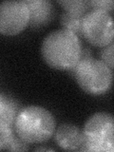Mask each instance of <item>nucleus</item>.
<instances>
[{
  "instance_id": "nucleus-2",
  "label": "nucleus",
  "mask_w": 114,
  "mask_h": 152,
  "mask_svg": "<svg viewBox=\"0 0 114 152\" xmlns=\"http://www.w3.org/2000/svg\"><path fill=\"white\" fill-rule=\"evenodd\" d=\"M55 126L53 115L39 106L24 107L18 112L14 122L17 136L27 144H40L50 139Z\"/></svg>"
},
{
  "instance_id": "nucleus-4",
  "label": "nucleus",
  "mask_w": 114,
  "mask_h": 152,
  "mask_svg": "<svg viewBox=\"0 0 114 152\" xmlns=\"http://www.w3.org/2000/svg\"><path fill=\"white\" fill-rule=\"evenodd\" d=\"M113 123L112 115L107 112H98L89 117L83 129L82 151L112 152Z\"/></svg>"
},
{
  "instance_id": "nucleus-14",
  "label": "nucleus",
  "mask_w": 114,
  "mask_h": 152,
  "mask_svg": "<svg viewBox=\"0 0 114 152\" xmlns=\"http://www.w3.org/2000/svg\"><path fill=\"white\" fill-rule=\"evenodd\" d=\"M102 62L106 64L109 69H113V42L109 45L104 47V50L101 53Z\"/></svg>"
},
{
  "instance_id": "nucleus-5",
  "label": "nucleus",
  "mask_w": 114,
  "mask_h": 152,
  "mask_svg": "<svg viewBox=\"0 0 114 152\" xmlns=\"http://www.w3.org/2000/svg\"><path fill=\"white\" fill-rule=\"evenodd\" d=\"M82 37L90 44L104 48L113 42V21L109 13L89 11L82 21Z\"/></svg>"
},
{
  "instance_id": "nucleus-12",
  "label": "nucleus",
  "mask_w": 114,
  "mask_h": 152,
  "mask_svg": "<svg viewBox=\"0 0 114 152\" xmlns=\"http://www.w3.org/2000/svg\"><path fill=\"white\" fill-rule=\"evenodd\" d=\"M12 136V127L6 123L0 121V150L7 148Z\"/></svg>"
},
{
  "instance_id": "nucleus-16",
  "label": "nucleus",
  "mask_w": 114,
  "mask_h": 152,
  "mask_svg": "<svg viewBox=\"0 0 114 152\" xmlns=\"http://www.w3.org/2000/svg\"><path fill=\"white\" fill-rule=\"evenodd\" d=\"M7 96H8V95H5L3 93H0V118H1V116L3 115V112L5 110V107H6Z\"/></svg>"
},
{
  "instance_id": "nucleus-17",
  "label": "nucleus",
  "mask_w": 114,
  "mask_h": 152,
  "mask_svg": "<svg viewBox=\"0 0 114 152\" xmlns=\"http://www.w3.org/2000/svg\"><path fill=\"white\" fill-rule=\"evenodd\" d=\"M35 150H50V151H52L53 149H50V148H45V147H38V148H36Z\"/></svg>"
},
{
  "instance_id": "nucleus-3",
  "label": "nucleus",
  "mask_w": 114,
  "mask_h": 152,
  "mask_svg": "<svg viewBox=\"0 0 114 152\" xmlns=\"http://www.w3.org/2000/svg\"><path fill=\"white\" fill-rule=\"evenodd\" d=\"M69 71L88 94H104L111 87L112 70L102 61L92 58L88 50H82L79 62Z\"/></svg>"
},
{
  "instance_id": "nucleus-8",
  "label": "nucleus",
  "mask_w": 114,
  "mask_h": 152,
  "mask_svg": "<svg viewBox=\"0 0 114 152\" xmlns=\"http://www.w3.org/2000/svg\"><path fill=\"white\" fill-rule=\"evenodd\" d=\"M30 12V23L33 28L46 26L52 18V6L49 0H27Z\"/></svg>"
},
{
  "instance_id": "nucleus-15",
  "label": "nucleus",
  "mask_w": 114,
  "mask_h": 152,
  "mask_svg": "<svg viewBox=\"0 0 114 152\" xmlns=\"http://www.w3.org/2000/svg\"><path fill=\"white\" fill-rule=\"evenodd\" d=\"M28 149V144L26 142H24L22 139H20L19 137L12 136L11 142L8 145L6 150L10 151H26Z\"/></svg>"
},
{
  "instance_id": "nucleus-13",
  "label": "nucleus",
  "mask_w": 114,
  "mask_h": 152,
  "mask_svg": "<svg viewBox=\"0 0 114 152\" xmlns=\"http://www.w3.org/2000/svg\"><path fill=\"white\" fill-rule=\"evenodd\" d=\"M90 11H103L110 12L113 10V1L112 0H91L88 1Z\"/></svg>"
},
{
  "instance_id": "nucleus-6",
  "label": "nucleus",
  "mask_w": 114,
  "mask_h": 152,
  "mask_svg": "<svg viewBox=\"0 0 114 152\" xmlns=\"http://www.w3.org/2000/svg\"><path fill=\"white\" fill-rule=\"evenodd\" d=\"M30 22V12L25 1L0 3V33L15 35L25 30Z\"/></svg>"
},
{
  "instance_id": "nucleus-10",
  "label": "nucleus",
  "mask_w": 114,
  "mask_h": 152,
  "mask_svg": "<svg viewBox=\"0 0 114 152\" xmlns=\"http://www.w3.org/2000/svg\"><path fill=\"white\" fill-rule=\"evenodd\" d=\"M17 114H18V107L16 102L12 98L7 96L6 107H5L3 115L0 118V121L6 123L7 125L12 127L14 126V122H15Z\"/></svg>"
},
{
  "instance_id": "nucleus-7",
  "label": "nucleus",
  "mask_w": 114,
  "mask_h": 152,
  "mask_svg": "<svg viewBox=\"0 0 114 152\" xmlns=\"http://www.w3.org/2000/svg\"><path fill=\"white\" fill-rule=\"evenodd\" d=\"M54 140L58 146L65 150L82 151L84 145L83 130L71 124H63L54 131Z\"/></svg>"
},
{
  "instance_id": "nucleus-9",
  "label": "nucleus",
  "mask_w": 114,
  "mask_h": 152,
  "mask_svg": "<svg viewBox=\"0 0 114 152\" xmlns=\"http://www.w3.org/2000/svg\"><path fill=\"white\" fill-rule=\"evenodd\" d=\"M85 14L84 12L66 11L61 15V25L64 30L71 31L77 37H82V21Z\"/></svg>"
},
{
  "instance_id": "nucleus-11",
  "label": "nucleus",
  "mask_w": 114,
  "mask_h": 152,
  "mask_svg": "<svg viewBox=\"0 0 114 152\" xmlns=\"http://www.w3.org/2000/svg\"><path fill=\"white\" fill-rule=\"evenodd\" d=\"M58 2L61 6H63L66 12H78L87 13L90 11V7L88 1H83V0H66V1H60Z\"/></svg>"
},
{
  "instance_id": "nucleus-1",
  "label": "nucleus",
  "mask_w": 114,
  "mask_h": 152,
  "mask_svg": "<svg viewBox=\"0 0 114 152\" xmlns=\"http://www.w3.org/2000/svg\"><path fill=\"white\" fill-rule=\"evenodd\" d=\"M41 50L43 58L50 66L59 70H69L79 62L82 48L79 37L62 28L45 37Z\"/></svg>"
}]
</instances>
